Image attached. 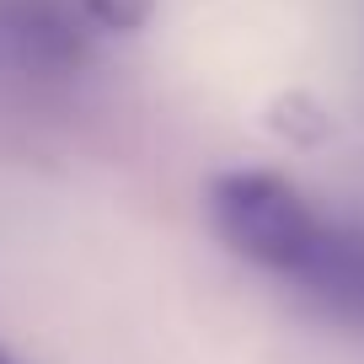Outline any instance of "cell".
Returning a JSON list of instances; mask_svg holds the SVG:
<instances>
[{
  "label": "cell",
  "mask_w": 364,
  "mask_h": 364,
  "mask_svg": "<svg viewBox=\"0 0 364 364\" xmlns=\"http://www.w3.org/2000/svg\"><path fill=\"white\" fill-rule=\"evenodd\" d=\"M102 33H139L156 16V0H75Z\"/></svg>",
  "instance_id": "3"
},
{
  "label": "cell",
  "mask_w": 364,
  "mask_h": 364,
  "mask_svg": "<svg viewBox=\"0 0 364 364\" xmlns=\"http://www.w3.org/2000/svg\"><path fill=\"white\" fill-rule=\"evenodd\" d=\"M311 300H316L327 316L348 321L364 332V230H338L321 225L311 257L289 273Z\"/></svg>",
  "instance_id": "2"
},
{
  "label": "cell",
  "mask_w": 364,
  "mask_h": 364,
  "mask_svg": "<svg viewBox=\"0 0 364 364\" xmlns=\"http://www.w3.org/2000/svg\"><path fill=\"white\" fill-rule=\"evenodd\" d=\"M209 220L220 241L241 252L247 262H262L273 273H295L311 257L321 236L316 209L300 198L295 182L273 171H225L209 188Z\"/></svg>",
  "instance_id": "1"
},
{
  "label": "cell",
  "mask_w": 364,
  "mask_h": 364,
  "mask_svg": "<svg viewBox=\"0 0 364 364\" xmlns=\"http://www.w3.org/2000/svg\"><path fill=\"white\" fill-rule=\"evenodd\" d=\"M0 364H11V359H6V348H0Z\"/></svg>",
  "instance_id": "4"
}]
</instances>
